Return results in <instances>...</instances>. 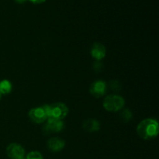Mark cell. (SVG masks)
I'll return each mask as SVG.
<instances>
[{"label":"cell","instance_id":"6da1fadb","mask_svg":"<svg viewBox=\"0 0 159 159\" xmlns=\"http://www.w3.org/2000/svg\"><path fill=\"white\" fill-rule=\"evenodd\" d=\"M158 123L155 119H145L139 123L137 127L138 136L144 140H152L158 134Z\"/></svg>","mask_w":159,"mask_h":159},{"label":"cell","instance_id":"7a4b0ae2","mask_svg":"<svg viewBox=\"0 0 159 159\" xmlns=\"http://www.w3.org/2000/svg\"><path fill=\"white\" fill-rule=\"evenodd\" d=\"M125 104L124 98L118 95L107 96L103 100V107L108 112H117L124 107Z\"/></svg>","mask_w":159,"mask_h":159},{"label":"cell","instance_id":"3957f363","mask_svg":"<svg viewBox=\"0 0 159 159\" xmlns=\"http://www.w3.org/2000/svg\"><path fill=\"white\" fill-rule=\"evenodd\" d=\"M48 118L62 120L68 115V108L62 102H57L51 105H48Z\"/></svg>","mask_w":159,"mask_h":159},{"label":"cell","instance_id":"277c9868","mask_svg":"<svg viewBox=\"0 0 159 159\" xmlns=\"http://www.w3.org/2000/svg\"><path fill=\"white\" fill-rule=\"evenodd\" d=\"M28 116L30 120L35 124H42L45 122L48 118V105L32 109L29 111Z\"/></svg>","mask_w":159,"mask_h":159},{"label":"cell","instance_id":"5b68a950","mask_svg":"<svg viewBox=\"0 0 159 159\" xmlns=\"http://www.w3.org/2000/svg\"><path fill=\"white\" fill-rule=\"evenodd\" d=\"M6 155L10 159H24L25 150L20 144L12 143L6 148Z\"/></svg>","mask_w":159,"mask_h":159},{"label":"cell","instance_id":"8992f818","mask_svg":"<svg viewBox=\"0 0 159 159\" xmlns=\"http://www.w3.org/2000/svg\"><path fill=\"white\" fill-rule=\"evenodd\" d=\"M90 94L95 98H100L103 96L107 92V85L103 81H96L89 88Z\"/></svg>","mask_w":159,"mask_h":159},{"label":"cell","instance_id":"52a82bcc","mask_svg":"<svg viewBox=\"0 0 159 159\" xmlns=\"http://www.w3.org/2000/svg\"><path fill=\"white\" fill-rule=\"evenodd\" d=\"M48 122L43 127V132L47 134L51 133H58L64 129V123L62 120L48 118Z\"/></svg>","mask_w":159,"mask_h":159},{"label":"cell","instance_id":"ba28073f","mask_svg":"<svg viewBox=\"0 0 159 159\" xmlns=\"http://www.w3.org/2000/svg\"><path fill=\"white\" fill-rule=\"evenodd\" d=\"M106 54H107V50L102 43H95L92 46L91 55L96 61L102 60L103 57H105Z\"/></svg>","mask_w":159,"mask_h":159},{"label":"cell","instance_id":"9c48e42d","mask_svg":"<svg viewBox=\"0 0 159 159\" xmlns=\"http://www.w3.org/2000/svg\"><path fill=\"white\" fill-rule=\"evenodd\" d=\"M65 146L64 140L60 138H51L48 141V147L53 152H58L63 150Z\"/></svg>","mask_w":159,"mask_h":159},{"label":"cell","instance_id":"30bf717a","mask_svg":"<svg viewBox=\"0 0 159 159\" xmlns=\"http://www.w3.org/2000/svg\"><path fill=\"white\" fill-rule=\"evenodd\" d=\"M83 128L89 132L98 131L100 129V124L94 119H89L83 123Z\"/></svg>","mask_w":159,"mask_h":159},{"label":"cell","instance_id":"8fae6325","mask_svg":"<svg viewBox=\"0 0 159 159\" xmlns=\"http://www.w3.org/2000/svg\"><path fill=\"white\" fill-rule=\"evenodd\" d=\"M12 83L9 81L5 79V80L0 82V93L2 95H6L10 93L12 91Z\"/></svg>","mask_w":159,"mask_h":159},{"label":"cell","instance_id":"7c38bea8","mask_svg":"<svg viewBox=\"0 0 159 159\" xmlns=\"http://www.w3.org/2000/svg\"><path fill=\"white\" fill-rule=\"evenodd\" d=\"M26 159H43V155L41 153L37 151H33L27 154Z\"/></svg>","mask_w":159,"mask_h":159},{"label":"cell","instance_id":"4fadbf2b","mask_svg":"<svg viewBox=\"0 0 159 159\" xmlns=\"http://www.w3.org/2000/svg\"><path fill=\"white\" fill-rule=\"evenodd\" d=\"M121 117L124 121H129L132 117L131 112L129 110H125L121 113Z\"/></svg>","mask_w":159,"mask_h":159},{"label":"cell","instance_id":"5bb4252c","mask_svg":"<svg viewBox=\"0 0 159 159\" xmlns=\"http://www.w3.org/2000/svg\"><path fill=\"white\" fill-rule=\"evenodd\" d=\"M31 2L34 3V4H40V3L44 2L46 0H30Z\"/></svg>","mask_w":159,"mask_h":159},{"label":"cell","instance_id":"9a60e30c","mask_svg":"<svg viewBox=\"0 0 159 159\" xmlns=\"http://www.w3.org/2000/svg\"><path fill=\"white\" fill-rule=\"evenodd\" d=\"M26 1H27V0H15V2L18 3H24Z\"/></svg>","mask_w":159,"mask_h":159},{"label":"cell","instance_id":"2e32d148","mask_svg":"<svg viewBox=\"0 0 159 159\" xmlns=\"http://www.w3.org/2000/svg\"><path fill=\"white\" fill-rule=\"evenodd\" d=\"M1 98H2V94L0 93V100H1Z\"/></svg>","mask_w":159,"mask_h":159}]
</instances>
